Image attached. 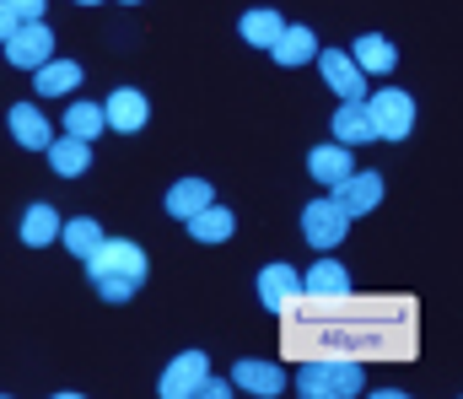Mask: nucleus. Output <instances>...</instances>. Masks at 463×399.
Masks as SVG:
<instances>
[{
	"label": "nucleus",
	"instance_id": "obj_1",
	"mask_svg": "<svg viewBox=\"0 0 463 399\" xmlns=\"http://www.w3.org/2000/svg\"><path fill=\"white\" fill-rule=\"evenodd\" d=\"M146 254L140 243H124V238H103L92 254H87V280L98 286L103 302H129L140 286H146Z\"/></svg>",
	"mask_w": 463,
	"mask_h": 399
},
{
	"label": "nucleus",
	"instance_id": "obj_16",
	"mask_svg": "<svg viewBox=\"0 0 463 399\" xmlns=\"http://www.w3.org/2000/svg\"><path fill=\"white\" fill-rule=\"evenodd\" d=\"M232 233H237V216H232L227 205H216V200L189 216V238H200V243H227Z\"/></svg>",
	"mask_w": 463,
	"mask_h": 399
},
{
	"label": "nucleus",
	"instance_id": "obj_7",
	"mask_svg": "<svg viewBox=\"0 0 463 399\" xmlns=\"http://www.w3.org/2000/svg\"><path fill=\"white\" fill-rule=\"evenodd\" d=\"M259 302H264L269 313H297V302H302V270L264 265L259 270Z\"/></svg>",
	"mask_w": 463,
	"mask_h": 399
},
{
	"label": "nucleus",
	"instance_id": "obj_12",
	"mask_svg": "<svg viewBox=\"0 0 463 399\" xmlns=\"http://www.w3.org/2000/svg\"><path fill=\"white\" fill-rule=\"evenodd\" d=\"M232 389H242V394H259V399H275L286 394V373L275 367V362H237L232 367Z\"/></svg>",
	"mask_w": 463,
	"mask_h": 399
},
{
	"label": "nucleus",
	"instance_id": "obj_19",
	"mask_svg": "<svg viewBox=\"0 0 463 399\" xmlns=\"http://www.w3.org/2000/svg\"><path fill=\"white\" fill-rule=\"evenodd\" d=\"M11 135L27 146V151H43L54 135H49V119L33 109V103H11Z\"/></svg>",
	"mask_w": 463,
	"mask_h": 399
},
{
	"label": "nucleus",
	"instance_id": "obj_24",
	"mask_svg": "<svg viewBox=\"0 0 463 399\" xmlns=\"http://www.w3.org/2000/svg\"><path fill=\"white\" fill-rule=\"evenodd\" d=\"M103 130H109V125H103V103H71V109H65V135L98 140Z\"/></svg>",
	"mask_w": 463,
	"mask_h": 399
},
{
	"label": "nucleus",
	"instance_id": "obj_20",
	"mask_svg": "<svg viewBox=\"0 0 463 399\" xmlns=\"http://www.w3.org/2000/svg\"><path fill=\"white\" fill-rule=\"evenodd\" d=\"M307 173H313L318 184L335 189V184L350 173V146H313V151H307Z\"/></svg>",
	"mask_w": 463,
	"mask_h": 399
},
{
	"label": "nucleus",
	"instance_id": "obj_14",
	"mask_svg": "<svg viewBox=\"0 0 463 399\" xmlns=\"http://www.w3.org/2000/svg\"><path fill=\"white\" fill-rule=\"evenodd\" d=\"M313 54H318L313 27H280L275 43H269V60H275V65H307Z\"/></svg>",
	"mask_w": 463,
	"mask_h": 399
},
{
	"label": "nucleus",
	"instance_id": "obj_21",
	"mask_svg": "<svg viewBox=\"0 0 463 399\" xmlns=\"http://www.w3.org/2000/svg\"><path fill=\"white\" fill-rule=\"evenodd\" d=\"M54 238H60L54 205H27V216H22V243H27V249H43V243H54Z\"/></svg>",
	"mask_w": 463,
	"mask_h": 399
},
{
	"label": "nucleus",
	"instance_id": "obj_11",
	"mask_svg": "<svg viewBox=\"0 0 463 399\" xmlns=\"http://www.w3.org/2000/svg\"><path fill=\"white\" fill-rule=\"evenodd\" d=\"M146 119H151V103L135 92V87H118L114 98L103 103V125L118 135H135V130H146Z\"/></svg>",
	"mask_w": 463,
	"mask_h": 399
},
{
	"label": "nucleus",
	"instance_id": "obj_22",
	"mask_svg": "<svg viewBox=\"0 0 463 399\" xmlns=\"http://www.w3.org/2000/svg\"><path fill=\"white\" fill-rule=\"evenodd\" d=\"M335 140H340V146H366V140H377L372 125H366V109H361V103H340V114H335Z\"/></svg>",
	"mask_w": 463,
	"mask_h": 399
},
{
	"label": "nucleus",
	"instance_id": "obj_10",
	"mask_svg": "<svg viewBox=\"0 0 463 399\" xmlns=\"http://www.w3.org/2000/svg\"><path fill=\"white\" fill-rule=\"evenodd\" d=\"M350 270L340 260H318V265L302 275V297H313V302H350Z\"/></svg>",
	"mask_w": 463,
	"mask_h": 399
},
{
	"label": "nucleus",
	"instance_id": "obj_28",
	"mask_svg": "<svg viewBox=\"0 0 463 399\" xmlns=\"http://www.w3.org/2000/svg\"><path fill=\"white\" fill-rule=\"evenodd\" d=\"M16 22H22V16H16V11H11V5H5V0H0V43H5V38H11V33H16Z\"/></svg>",
	"mask_w": 463,
	"mask_h": 399
},
{
	"label": "nucleus",
	"instance_id": "obj_3",
	"mask_svg": "<svg viewBox=\"0 0 463 399\" xmlns=\"http://www.w3.org/2000/svg\"><path fill=\"white\" fill-rule=\"evenodd\" d=\"M361 109H366V125L377 140H404V135L415 130V98L410 92H377V98H361Z\"/></svg>",
	"mask_w": 463,
	"mask_h": 399
},
{
	"label": "nucleus",
	"instance_id": "obj_15",
	"mask_svg": "<svg viewBox=\"0 0 463 399\" xmlns=\"http://www.w3.org/2000/svg\"><path fill=\"white\" fill-rule=\"evenodd\" d=\"M33 87H38V98H60V92H76L81 87V65L76 60H43L38 71H33Z\"/></svg>",
	"mask_w": 463,
	"mask_h": 399
},
{
	"label": "nucleus",
	"instance_id": "obj_18",
	"mask_svg": "<svg viewBox=\"0 0 463 399\" xmlns=\"http://www.w3.org/2000/svg\"><path fill=\"white\" fill-rule=\"evenodd\" d=\"M216 200V189L205 184V178H178L173 189H167V216H178V222H189L200 205H211Z\"/></svg>",
	"mask_w": 463,
	"mask_h": 399
},
{
	"label": "nucleus",
	"instance_id": "obj_8",
	"mask_svg": "<svg viewBox=\"0 0 463 399\" xmlns=\"http://www.w3.org/2000/svg\"><path fill=\"white\" fill-rule=\"evenodd\" d=\"M329 200H335L345 216H366V211L383 200V173H355V167H350L345 178L335 184V195H329Z\"/></svg>",
	"mask_w": 463,
	"mask_h": 399
},
{
	"label": "nucleus",
	"instance_id": "obj_25",
	"mask_svg": "<svg viewBox=\"0 0 463 399\" xmlns=\"http://www.w3.org/2000/svg\"><path fill=\"white\" fill-rule=\"evenodd\" d=\"M280 27H286V22H280V11H264V5H259V11H248V16H242V38H248V43H253V49H269V43H275V33H280Z\"/></svg>",
	"mask_w": 463,
	"mask_h": 399
},
{
	"label": "nucleus",
	"instance_id": "obj_29",
	"mask_svg": "<svg viewBox=\"0 0 463 399\" xmlns=\"http://www.w3.org/2000/svg\"><path fill=\"white\" fill-rule=\"evenodd\" d=\"M76 5H103V0H76Z\"/></svg>",
	"mask_w": 463,
	"mask_h": 399
},
{
	"label": "nucleus",
	"instance_id": "obj_6",
	"mask_svg": "<svg viewBox=\"0 0 463 399\" xmlns=\"http://www.w3.org/2000/svg\"><path fill=\"white\" fill-rule=\"evenodd\" d=\"M318 71H324V81H329V92L340 103H361L366 98V76H361V65L345 49H318Z\"/></svg>",
	"mask_w": 463,
	"mask_h": 399
},
{
	"label": "nucleus",
	"instance_id": "obj_2",
	"mask_svg": "<svg viewBox=\"0 0 463 399\" xmlns=\"http://www.w3.org/2000/svg\"><path fill=\"white\" fill-rule=\"evenodd\" d=\"M361 389H366V373H361V356H350V351L307 356L297 373V394L307 399H355Z\"/></svg>",
	"mask_w": 463,
	"mask_h": 399
},
{
	"label": "nucleus",
	"instance_id": "obj_27",
	"mask_svg": "<svg viewBox=\"0 0 463 399\" xmlns=\"http://www.w3.org/2000/svg\"><path fill=\"white\" fill-rule=\"evenodd\" d=\"M5 5H11L22 22H38V16H43V0H5Z\"/></svg>",
	"mask_w": 463,
	"mask_h": 399
},
{
	"label": "nucleus",
	"instance_id": "obj_5",
	"mask_svg": "<svg viewBox=\"0 0 463 399\" xmlns=\"http://www.w3.org/2000/svg\"><path fill=\"white\" fill-rule=\"evenodd\" d=\"M345 233H350V216L335 200H313V205L302 211V238H307L313 249H340Z\"/></svg>",
	"mask_w": 463,
	"mask_h": 399
},
{
	"label": "nucleus",
	"instance_id": "obj_30",
	"mask_svg": "<svg viewBox=\"0 0 463 399\" xmlns=\"http://www.w3.org/2000/svg\"><path fill=\"white\" fill-rule=\"evenodd\" d=\"M124 5H140V0H124Z\"/></svg>",
	"mask_w": 463,
	"mask_h": 399
},
{
	"label": "nucleus",
	"instance_id": "obj_13",
	"mask_svg": "<svg viewBox=\"0 0 463 399\" xmlns=\"http://www.w3.org/2000/svg\"><path fill=\"white\" fill-rule=\"evenodd\" d=\"M43 151H49V162H54L60 178H81V173L92 167V140H81V135H60V140H49Z\"/></svg>",
	"mask_w": 463,
	"mask_h": 399
},
{
	"label": "nucleus",
	"instance_id": "obj_23",
	"mask_svg": "<svg viewBox=\"0 0 463 399\" xmlns=\"http://www.w3.org/2000/svg\"><path fill=\"white\" fill-rule=\"evenodd\" d=\"M60 238H65V249H71V254H81V260H87V254L103 243V227H98L92 216H76V222H60Z\"/></svg>",
	"mask_w": 463,
	"mask_h": 399
},
{
	"label": "nucleus",
	"instance_id": "obj_26",
	"mask_svg": "<svg viewBox=\"0 0 463 399\" xmlns=\"http://www.w3.org/2000/svg\"><path fill=\"white\" fill-rule=\"evenodd\" d=\"M194 394H200V399H227V394H232V384H227V378H211V373H205Z\"/></svg>",
	"mask_w": 463,
	"mask_h": 399
},
{
	"label": "nucleus",
	"instance_id": "obj_17",
	"mask_svg": "<svg viewBox=\"0 0 463 399\" xmlns=\"http://www.w3.org/2000/svg\"><path fill=\"white\" fill-rule=\"evenodd\" d=\"M350 60L361 65V76H388V71L399 65L393 43H388L383 33H366V38H355V54H350Z\"/></svg>",
	"mask_w": 463,
	"mask_h": 399
},
{
	"label": "nucleus",
	"instance_id": "obj_9",
	"mask_svg": "<svg viewBox=\"0 0 463 399\" xmlns=\"http://www.w3.org/2000/svg\"><path fill=\"white\" fill-rule=\"evenodd\" d=\"M211 367H205V351H184V356H173L167 362V373H162V384H156V394L162 399H194L200 389V378H205Z\"/></svg>",
	"mask_w": 463,
	"mask_h": 399
},
{
	"label": "nucleus",
	"instance_id": "obj_4",
	"mask_svg": "<svg viewBox=\"0 0 463 399\" xmlns=\"http://www.w3.org/2000/svg\"><path fill=\"white\" fill-rule=\"evenodd\" d=\"M49 54H54V33H49L43 16H38V22H16V33L5 38V60H11L16 71H38Z\"/></svg>",
	"mask_w": 463,
	"mask_h": 399
}]
</instances>
